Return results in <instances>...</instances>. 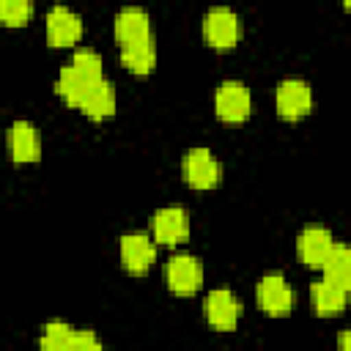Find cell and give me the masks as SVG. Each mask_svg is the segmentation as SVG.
<instances>
[{
	"instance_id": "cell-1",
	"label": "cell",
	"mask_w": 351,
	"mask_h": 351,
	"mask_svg": "<svg viewBox=\"0 0 351 351\" xmlns=\"http://www.w3.org/2000/svg\"><path fill=\"white\" fill-rule=\"evenodd\" d=\"M38 346L47 351H82V348H101V340L90 329H74L63 321L44 324V332L38 337Z\"/></svg>"
},
{
	"instance_id": "cell-2",
	"label": "cell",
	"mask_w": 351,
	"mask_h": 351,
	"mask_svg": "<svg viewBox=\"0 0 351 351\" xmlns=\"http://www.w3.org/2000/svg\"><path fill=\"white\" fill-rule=\"evenodd\" d=\"M214 110H217V118L225 121V123H241V121H247L250 112H252L250 88L244 82H239V80H225L217 88Z\"/></svg>"
},
{
	"instance_id": "cell-3",
	"label": "cell",
	"mask_w": 351,
	"mask_h": 351,
	"mask_svg": "<svg viewBox=\"0 0 351 351\" xmlns=\"http://www.w3.org/2000/svg\"><path fill=\"white\" fill-rule=\"evenodd\" d=\"M203 38L214 49H230L241 38V22L228 5H214L203 16Z\"/></svg>"
},
{
	"instance_id": "cell-4",
	"label": "cell",
	"mask_w": 351,
	"mask_h": 351,
	"mask_svg": "<svg viewBox=\"0 0 351 351\" xmlns=\"http://www.w3.org/2000/svg\"><path fill=\"white\" fill-rule=\"evenodd\" d=\"M181 173H184V181L192 186V189H214L219 181H222V167L219 162L214 159V154L208 148H192L186 151L184 162H181Z\"/></svg>"
},
{
	"instance_id": "cell-5",
	"label": "cell",
	"mask_w": 351,
	"mask_h": 351,
	"mask_svg": "<svg viewBox=\"0 0 351 351\" xmlns=\"http://www.w3.org/2000/svg\"><path fill=\"white\" fill-rule=\"evenodd\" d=\"M165 282L176 296H192L203 285V263L192 255H173L165 263Z\"/></svg>"
},
{
	"instance_id": "cell-6",
	"label": "cell",
	"mask_w": 351,
	"mask_h": 351,
	"mask_svg": "<svg viewBox=\"0 0 351 351\" xmlns=\"http://www.w3.org/2000/svg\"><path fill=\"white\" fill-rule=\"evenodd\" d=\"M255 302L263 313L280 318L293 310V291L282 274H266L255 285Z\"/></svg>"
},
{
	"instance_id": "cell-7",
	"label": "cell",
	"mask_w": 351,
	"mask_h": 351,
	"mask_svg": "<svg viewBox=\"0 0 351 351\" xmlns=\"http://www.w3.org/2000/svg\"><path fill=\"white\" fill-rule=\"evenodd\" d=\"M274 104L282 121H299L313 110V90L304 80H282L277 85Z\"/></svg>"
},
{
	"instance_id": "cell-8",
	"label": "cell",
	"mask_w": 351,
	"mask_h": 351,
	"mask_svg": "<svg viewBox=\"0 0 351 351\" xmlns=\"http://www.w3.org/2000/svg\"><path fill=\"white\" fill-rule=\"evenodd\" d=\"M112 33H115L118 47H134V44L154 41V36H151V16L143 8H137V5H126V8H121L115 14Z\"/></svg>"
},
{
	"instance_id": "cell-9",
	"label": "cell",
	"mask_w": 351,
	"mask_h": 351,
	"mask_svg": "<svg viewBox=\"0 0 351 351\" xmlns=\"http://www.w3.org/2000/svg\"><path fill=\"white\" fill-rule=\"evenodd\" d=\"M80 38H82V19L66 5H52L47 11V44L71 47Z\"/></svg>"
},
{
	"instance_id": "cell-10",
	"label": "cell",
	"mask_w": 351,
	"mask_h": 351,
	"mask_svg": "<svg viewBox=\"0 0 351 351\" xmlns=\"http://www.w3.org/2000/svg\"><path fill=\"white\" fill-rule=\"evenodd\" d=\"M151 230H154V241L159 244H181L189 236V214L181 206H167L159 208L151 219Z\"/></svg>"
},
{
	"instance_id": "cell-11",
	"label": "cell",
	"mask_w": 351,
	"mask_h": 351,
	"mask_svg": "<svg viewBox=\"0 0 351 351\" xmlns=\"http://www.w3.org/2000/svg\"><path fill=\"white\" fill-rule=\"evenodd\" d=\"M203 313H206V321L217 332H233L239 324V315H241V304L236 302V296L228 288H217L206 296Z\"/></svg>"
},
{
	"instance_id": "cell-12",
	"label": "cell",
	"mask_w": 351,
	"mask_h": 351,
	"mask_svg": "<svg viewBox=\"0 0 351 351\" xmlns=\"http://www.w3.org/2000/svg\"><path fill=\"white\" fill-rule=\"evenodd\" d=\"M156 258V247L145 233H126L121 236V263L129 274L143 277Z\"/></svg>"
},
{
	"instance_id": "cell-13",
	"label": "cell",
	"mask_w": 351,
	"mask_h": 351,
	"mask_svg": "<svg viewBox=\"0 0 351 351\" xmlns=\"http://www.w3.org/2000/svg\"><path fill=\"white\" fill-rule=\"evenodd\" d=\"M335 247V239L326 228L321 225H307L299 239H296V252H299V261L307 266V269H321V263L326 261L329 250Z\"/></svg>"
},
{
	"instance_id": "cell-14",
	"label": "cell",
	"mask_w": 351,
	"mask_h": 351,
	"mask_svg": "<svg viewBox=\"0 0 351 351\" xmlns=\"http://www.w3.org/2000/svg\"><path fill=\"white\" fill-rule=\"evenodd\" d=\"M8 151L16 165H30L41 159V137L30 121H16L8 129Z\"/></svg>"
},
{
	"instance_id": "cell-15",
	"label": "cell",
	"mask_w": 351,
	"mask_h": 351,
	"mask_svg": "<svg viewBox=\"0 0 351 351\" xmlns=\"http://www.w3.org/2000/svg\"><path fill=\"white\" fill-rule=\"evenodd\" d=\"M104 77H93V74H85L82 69L77 66H66L60 74H58V82H55V90L58 96L69 104V107H80V101L85 99V93Z\"/></svg>"
},
{
	"instance_id": "cell-16",
	"label": "cell",
	"mask_w": 351,
	"mask_h": 351,
	"mask_svg": "<svg viewBox=\"0 0 351 351\" xmlns=\"http://www.w3.org/2000/svg\"><path fill=\"white\" fill-rule=\"evenodd\" d=\"M310 302H313L315 315L329 318V315L343 313V307H346V302H348V291L340 288V285H335V282L321 280V282H313V288H310Z\"/></svg>"
},
{
	"instance_id": "cell-17",
	"label": "cell",
	"mask_w": 351,
	"mask_h": 351,
	"mask_svg": "<svg viewBox=\"0 0 351 351\" xmlns=\"http://www.w3.org/2000/svg\"><path fill=\"white\" fill-rule=\"evenodd\" d=\"M77 110H82L90 121H104V118H110V115L115 112V88H112V82L99 80V82L85 93V99L80 101Z\"/></svg>"
},
{
	"instance_id": "cell-18",
	"label": "cell",
	"mask_w": 351,
	"mask_h": 351,
	"mask_svg": "<svg viewBox=\"0 0 351 351\" xmlns=\"http://www.w3.org/2000/svg\"><path fill=\"white\" fill-rule=\"evenodd\" d=\"M321 271H324V280L326 282H335L340 288H351V252L346 244H335L326 255V261L321 263Z\"/></svg>"
},
{
	"instance_id": "cell-19",
	"label": "cell",
	"mask_w": 351,
	"mask_h": 351,
	"mask_svg": "<svg viewBox=\"0 0 351 351\" xmlns=\"http://www.w3.org/2000/svg\"><path fill=\"white\" fill-rule=\"evenodd\" d=\"M121 63H123V69H129L137 77L151 74L156 66V44L145 41V44H134V47H121Z\"/></svg>"
},
{
	"instance_id": "cell-20",
	"label": "cell",
	"mask_w": 351,
	"mask_h": 351,
	"mask_svg": "<svg viewBox=\"0 0 351 351\" xmlns=\"http://www.w3.org/2000/svg\"><path fill=\"white\" fill-rule=\"evenodd\" d=\"M33 16V0H0V22L8 27H22Z\"/></svg>"
},
{
	"instance_id": "cell-21",
	"label": "cell",
	"mask_w": 351,
	"mask_h": 351,
	"mask_svg": "<svg viewBox=\"0 0 351 351\" xmlns=\"http://www.w3.org/2000/svg\"><path fill=\"white\" fill-rule=\"evenodd\" d=\"M346 348H348V332L340 335V351H346Z\"/></svg>"
},
{
	"instance_id": "cell-22",
	"label": "cell",
	"mask_w": 351,
	"mask_h": 351,
	"mask_svg": "<svg viewBox=\"0 0 351 351\" xmlns=\"http://www.w3.org/2000/svg\"><path fill=\"white\" fill-rule=\"evenodd\" d=\"M348 3H351V0H343V5H346V8H348Z\"/></svg>"
}]
</instances>
